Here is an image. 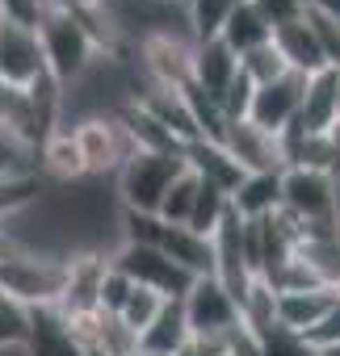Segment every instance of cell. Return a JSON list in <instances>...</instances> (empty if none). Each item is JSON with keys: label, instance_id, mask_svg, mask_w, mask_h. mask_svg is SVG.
<instances>
[{"label": "cell", "instance_id": "6da1fadb", "mask_svg": "<svg viewBox=\"0 0 340 356\" xmlns=\"http://www.w3.org/2000/svg\"><path fill=\"white\" fill-rule=\"evenodd\" d=\"M38 38H42V51H47V67L63 88L72 80H80L105 55L93 22L84 13H68V9H51L38 26Z\"/></svg>", "mask_w": 340, "mask_h": 356}, {"label": "cell", "instance_id": "7a4b0ae2", "mask_svg": "<svg viewBox=\"0 0 340 356\" xmlns=\"http://www.w3.org/2000/svg\"><path fill=\"white\" fill-rule=\"evenodd\" d=\"M68 260L72 256H51V252H13L0 260V293L22 310H42L59 306L63 285H68Z\"/></svg>", "mask_w": 340, "mask_h": 356}, {"label": "cell", "instance_id": "3957f363", "mask_svg": "<svg viewBox=\"0 0 340 356\" xmlns=\"http://www.w3.org/2000/svg\"><path fill=\"white\" fill-rule=\"evenodd\" d=\"M185 168H190V159L181 151H134L122 163V172L114 176V189H118L122 210L143 214V218H155L168 185H173Z\"/></svg>", "mask_w": 340, "mask_h": 356}, {"label": "cell", "instance_id": "277c9868", "mask_svg": "<svg viewBox=\"0 0 340 356\" xmlns=\"http://www.w3.org/2000/svg\"><path fill=\"white\" fill-rule=\"evenodd\" d=\"M72 134H76V147L84 155V172L93 176V181H114V176L122 172V163L139 151V143L126 130L122 113L88 118V122L72 126Z\"/></svg>", "mask_w": 340, "mask_h": 356}, {"label": "cell", "instance_id": "5b68a950", "mask_svg": "<svg viewBox=\"0 0 340 356\" xmlns=\"http://www.w3.org/2000/svg\"><path fill=\"white\" fill-rule=\"evenodd\" d=\"M109 264H114L118 273H126L134 285L160 289L164 298H173V302H181L185 289L194 285L190 273H181L173 260H168L155 243H147V239H122V243L109 252Z\"/></svg>", "mask_w": 340, "mask_h": 356}, {"label": "cell", "instance_id": "8992f818", "mask_svg": "<svg viewBox=\"0 0 340 356\" xmlns=\"http://www.w3.org/2000/svg\"><path fill=\"white\" fill-rule=\"evenodd\" d=\"M281 210L302 231L307 227H323V222H340L336 218V181H332V172L286 168L281 172Z\"/></svg>", "mask_w": 340, "mask_h": 356}, {"label": "cell", "instance_id": "52a82bcc", "mask_svg": "<svg viewBox=\"0 0 340 356\" xmlns=\"http://www.w3.org/2000/svg\"><path fill=\"white\" fill-rule=\"evenodd\" d=\"M181 310H185V323H190V335L194 339H215V335H227V331L244 327L240 302L231 298V289L219 277H198L185 289Z\"/></svg>", "mask_w": 340, "mask_h": 356}, {"label": "cell", "instance_id": "ba28073f", "mask_svg": "<svg viewBox=\"0 0 340 356\" xmlns=\"http://www.w3.org/2000/svg\"><path fill=\"white\" fill-rule=\"evenodd\" d=\"M219 143L227 147V155L244 168V176H281L286 172V138L256 126L252 118L227 122Z\"/></svg>", "mask_w": 340, "mask_h": 356}, {"label": "cell", "instance_id": "9c48e42d", "mask_svg": "<svg viewBox=\"0 0 340 356\" xmlns=\"http://www.w3.org/2000/svg\"><path fill=\"white\" fill-rule=\"evenodd\" d=\"M47 76H51V67H47L38 30L17 26V22H0V80L17 92H30Z\"/></svg>", "mask_w": 340, "mask_h": 356}, {"label": "cell", "instance_id": "30bf717a", "mask_svg": "<svg viewBox=\"0 0 340 356\" xmlns=\"http://www.w3.org/2000/svg\"><path fill=\"white\" fill-rule=\"evenodd\" d=\"M302 92H307V76L286 72L281 80L256 88V97H252V113H248V118H252L256 126L273 130V134H286V130L298 122V113H302Z\"/></svg>", "mask_w": 340, "mask_h": 356}, {"label": "cell", "instance_id": "8fae6325", "mask_svg": "<svg viewBox=\"0 0 340 356\" xmlns=\"http://www.w3.org/2000/svg\"><path fill=\"white\" fill-rule=\"evenodd\" d=\"M240 55L223 42V38H206V42H198V51H194V92L198 97H206L215 109L223 105V97H227V88L240 80ZM223 113V109H219Z\"/></svg>", "mask_w": 340, "mask_h": 356}, {"label": "cell", "instance_id": "7c38bea8", "mask_svg": "<svg viewBox=\"0 0 340 356\" xmlns=\"http://www.w3.org/2000/svg\"><path fill=\"white\" fill-rule=\"evenodd\" d=\"M22 356H88V343L76 335L72 318L59 306L30 310V339Z\"/></svg>", "mask_w": 340, "mask_h": 356}, {"label": "cell", "instance_id": "4fadbf2b", "mask_svg": "<svg viewBox=\"0 0 340 356\" xmlns=\"http://www.w3.org/2000/svg\"><path fill=\"white\" fill-rule=\"evenodd\" d=\"M340 302V289L332 285H302V289H286L277 293V323L294 335H311Z\"/></svg>", "mask_w": 340, "mask_h": 356}, {"label": "cell", "instance_id": "5bb4252c", "mask_svg": "<svg viewBox=\"0 0 340 356\" xmlns=\"http://www.w3.org/2000/svg\"><path fill=\"white\" fill-rule=\"evenodd\" d=\"M273 47L281 51V59L290 63V72L298 76H315L327 67V55H323V42H319V30H315V17H294L286 26L273 30Z\"/></svg>", "mask_w": 340, "mask_h": 356}, {"label": "cell", "instance_id": "9a60e30c", "mask_svg": "<svg viewBox=\"0 0 340 356\" xmlns=\"http://www.w3.org/2000/svg\"><path fill=\"white\" fill-rule=\"evenodd\" d=\"M340 118V72L323 67L315 76H307V92H302V113H298V130L311 134H327Z\"/></svg>", "mask_w": 340, "mask_h": 356}, {"label": "cell", "instance_id": "2e32d148", "mask_svg": "<svg viewBox=\"0 0 340 356\" xmlns=\"http://www.w3.org/2000/svg\"><path fill=\"white\" fill-rule=\"evenodd\" d=\"M185 159H190V168L202 176L206 185H219V189H227V193H235L240 181H244V168H240V163L227 155V147L215 143V138L190 143V147H185Z\"/></svg>", "mask_w": 340, "mask_h": 356}, {"label": "cell", "instance_id": "e0dca14e", "mask_svg": "<svg viewBox=\"0 0 340 356\" xmlns=\"http://www.w3.org/2000/svg\"><path fill=\"white\" fill-rule=\"evenodd\" d=\"M231 210L244 222L273 218L281 210V176H244L240 189L231 193Z\"/></svg>", "mask_w": 340, "mask_h": 356}, {"label": "cell", "instance_id": "ac0fdd59", "mask_svg": "<svg viewBox=\"0 0 340 356\" xmlns=\"http://www.w3.org/2000/svg\"><path fill=\"white\" fill-rule=\"evenodd\" d=\"M240 59L248 55V51H256V47H265V42H273V26H269V17L252 5V0H240L235 5V13L227 17V26H223V34H219Z\"/></svg>", "mask_w": 340, "mask_h": 356}, {"label": "cell", "instance_id": "d6986e66", "mask_svg": "<svg viewBox=\"0 0 340 356\" xmlns=\"http://www.w3.org/2000/svg\"><path fill=\"white\" fill-rule=\"evenodd\" d=\"M190 323H185V310H181V302H168L164 306V314L151 323V331L139 339V348H147V352H155V356H181L185 348H190Z\"/></svg>", "mask_w": 340, "mask_h": 356}, {"label": "cell", "instance_id": "ffe728a7", "mask_svg": "<svg viewBox=\"0 0 340 356\" xmlns=\"http://www.w3.org/2000/svg\"><path fill=\"white\" fill-rule=\"evenodd\" d=\"M198 193H202V176L194 172V168H185L173 185H168V193H164V202H160V222H168V227H190L194 222V210H198Z\"/></svg>", "mask_w": 340, "mask_h": 356}, {"label": "cell", "instance_id": "44dd1931", "mask_svg": "<svg viewBox=\"0 0 340 356\" xmlns=\"http://www.w3.org/2000/svg\"><path fill=\"white\" fill-rule=\"evenodd\" d=\"M168 302H173V298H164L160 289L134 285V289H130V298L122 302V310H118L114 318H118V323H122V327H126V331H130L134 339H143V335L151 331V323H155V318L164 314V306H168Z\"/></svg>", "mask_w": 340, "mask_h": 356}, {"label": "cell", "instance_id": "7402d4cb", "mask_svg": "<svg viewBox=\"0 0 340 356\" xmlns=\"http://www.w3.org/2000/svg\"><path fill=\"white\" fill-rule=\"evenodd\" d=\"M235 5H240V0H190L185 17H190L194 38H198V42L219 38V34H223V26H227V17L235 13Z\"/></svg>", "mask_w": 340, "mask_h": 356}, {"label": "cell", "instance_id": "603a6c76", "mask_svg": "<svg viewBox=\"0 0 340 356\" xmlns=\"http://www.w3.org/2000/svg\"><path fill=\"white\" fill-rule=\"evenodd\" d=\"M240 67H244V76L261 88V84H273V80H281L286 72H290V63L281 59V51L273 47V42H265V47H256V51H248L244 59H240Z\"/></svg>", "mask_w": 340, "mask_h": 356}, {"label": "cell", "instance_id": "cb8c5ba5", "mask_svg": "<svg viewBox=\"0 0 340 356\" xmlns=\"http://www.w3.org/2000/svg\"><path fill=\"white\" fill-rule=\"evenodd\" d=\"M30 339V310L0 302V352H26Z\"/></svg>", "mask_w": 340, "mask_h": 356}, {"label": "cell", "instance_id": "d4e9b609", "mask_svg": "<svg viewBox=\"0 0 340 356\" xmlns=\"http://www.w3.org/2000/svg\"><path fill=\"white\" fill-rule=\"evenodd\" d=\"M256 339H261L256 356H319V352L311 348V339H307V335H294V331H286L281 323H277L273 331L256 335Z\"/></svg>", "mask_w": 340, "mask_h": 356}, {"label": "cell", "instance_id": "484cf974", "mask_svg": "<svg viewBox=\"0 0 340 356\" xmlns=\"http://www.w3.org/2000/svg\"><path fill=\"white\" fill-rule=\"evenodd\" d=\"M47 13H51V0H0V22H17V26L38 30Z\"/></svg>", "mask_w": 340, "mask_h": 356}, {"label": "cell", "instance_id": "4316f807", "mask_svg": "<svg viewBox=\"0 0 340 356\" xmlns=\"http://www.w3.org/2000/svg\"><path fill=\"white\" fill-rule=\"evenodd\" d=\"M130 289H134V281L109 264V268H105V281H101V310H105V314H118L122 302L130 298Z\"/></svg>", "mask_w": 340, "mask_h": 356}, {"label": "cell", "instance_id": "83f0119b", "mask_svg": "<svg viewBox=\"0 0 340 356\" xmlns=\"http://www.w3.org/2000/svg\"><path fill=\"white\" fill-rule=\"evenodd\" d=\"M252 5L269 17L273 30L286 26V22H294V17H307V13H311V9H307V0H252Z\"/></svg>", "mask_w": 340, "mask_h": 356}, {"label": "cell", "instance_id": "f1b7e54d", "mask_svg": "<svg viewBox=\"0 0 340 356\" xmlns=\"http://www.w3.org/2000/svg\"><path fill=\"white\" fill-rule=\"evenodd\" d=\"M307 339H311V348H315V352L340 348V302H336V310H332V314H327V318H323L311 335H307Z\"/></svg>", "mask_w": 340, "mask_h": 356}, {"label": "cell", "instance_id": "f546056e", "mask_svg": "<svg viewBox=\"0 0 340 356\" xmlns=\"http://www.w3.org/2000/svg\"><path fill=\"white\" fill-rule=\"evenodd\" d=\"M307 9L319 13V17H336L340 22V0H307Z\"/></svg>", "mask_w": 340, "mask_h": 356}, {"label": "cell", "instance_id": "4dcf8cb0", "mask_svg": "<svg viewBox=\"0 0 340 356\" xmlns=\"http://www.w3.org/2000/svg\"><path fill=\"white\" fill-rule=\"evenodd\" d=\"M327 143H332V176L340 172V118H336V126L327 130Z\"/></svg>", "mask_w": 340, "mask_h": 356}, {"label": "cell", "instance_id": "1f68e13d", "mask_svg": "<svg viewBox=\"0 0 340 356\" xmlns=\"http://www.w3.org/2000/svg\"><path fill=\"white\" fill-rule=\"evenodd\" d=\"M160 5H173V9H190V0H160Z\"/></svg>", "mask_w": 340, "mask_h": 356}, {"label": "cell", "instance_id": "d6a6232c", "mask_svg": "<svg viewBox=\"0 0 340 356\" xmlns=\"http://www.w3.org/2000/svg\"><path fill=\"white\" fill-rule=\"evenodd\" d=\"M332 181H336V218H340V172L332 176Z\"/></svg>", "mask_w": 340, "mask_h": 356}, {"label": "cell", "instance_id": "836d02e7", "mask_svg": "<svg viewBox=\"0 0 340 356\" xmlns=\"http://www.w3.org/2000/svg\"><path fill=\"white\" fill-rule=\"evenodd\" d=\"M130 356H155V352H147V348H134V352H130Z\"/></svg>", "mask_w": 340, "mask_h": 356}, {"label": "cell", "instance_id": "e575fe53", "mask_svg": "<svg viewBox=\"0 0 340 356\" xmlns=\"http://www.w3.org/2000/svg\"><path fill=\"white\" fill-rule=\"evenodd\" d=\"M319 356H340V348H327V352H319Z\"/></svg>", "mask_w": 340, "mask_h": 356}, {"label": "cell", "instance_id": "d590c367", "mask_svg": "<svg viewBox=\"0 0 340 356\" xmlns=\"http://www.w3.org/2000/svg\"><path fill=\"white\" fill-rule=\"evenodd\" d=\"M0 168H13V163H5V159H0Z\"/></svg>", "mask_w": 340, "mask_h": 356}]
</instances>
